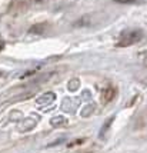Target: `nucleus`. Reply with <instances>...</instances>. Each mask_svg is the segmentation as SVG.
<instances>
[{
	"label": "nucleus",
	"instance_id": "f257e3e1",
	"mask_svg": "<svg viewBox=\"0 0 147 153\" xmlns=\"http://www.w3.org/2000/svg\"><path fill=\"white\" fill-rule=\"evenodd\" d=\"M141 37H143V32H141V30H137V29H127L124 32H121L120 37H119V42H117V46L119 47L131 46L134 43L140 42Z\"/></svg>",
	"mask_w": 147,
	"mask_h": 153
},
{
	"label": "nucleus",
	"instance_id": "f03ea898",
	"mask_svg": "<svg viewBox=\"0 0 147 153\" xmlns=\"http://www.w3.org/2000/svg\"><path fill=\"white\" fill-rule=\"evenodd\" d=\"M54 100H56V94L53 93V92H47V93H44V94H41L40 97H37V105L39 106H50L52 103H53Z\"/></svg>",
	"mask_w": 147,
	"mask_h": 153
},
{
	"label": "nucleus",
	"instance_id": "7ed1b4c3",
	"mask_svg": "<svg viewBox=\"0 0 147 153\" xmlns=\"http://www.w3.org/2000/svg\"><path fill=\"white\" fill-rule=\"evenodd\" d=\"M36 123H37V120L34 117H27L26 120H23V123L20 125V132H27V130L33 129L36 126Z\"/></svg>",
	"mask_w": 147,
	"mask_h": 153
},
{
	"label": "nucleus",
	"instance_id": "20e7f679",
	"mask_svg": "<svg viewBox=\"0 0 147 153\" xmlns=\"http://www.w3.org/2000/svg\"><path fill=\"white\" fill-rule=\"evenodd\" d=\"M113 120H114V116H112L110 119H107L106 122H104V125H103V126H101V129H100V133H99V137H100V139H104V134H106L107 130L110 129L112 123H113Z\"/></svg>",
	"mask_w": 147,
	"mask_h": 153
},
{
	"label": "nucleus",
	"instance_id": "39448f33",
	"mask_svg": "<svg viewBox=\"0 0 147 153\" xmlns=\"http://www.w3.org/2000/svg\"><path fill=\"white\" fill-rule=\"evenodd\" d=\"M50 123H52V126L59 127V126H63V125H66L67 120H66V117H63V116H56V117H53V119L50 120Z\"/></svg>",
	"mask_w": 147,
	"mask_h": 153
},
{
	"label": "nucleus",
	"instance_id": "423d86ee",
	"mask_svg": "<svg viewBox=\"0 0 147 153\" xmlns=\"http://www.w3.org/2000/svg\"><path fill=\"white\" fill-rule=\"evenodd\" d=\"M114 89H106L104 92H103V102H110V100L114 97Z\"/></svg>",
	"mask_w": 147,
	"mask_h": 153
},
{
	"label": "nucleus",
	"instance_id": "0eeeda50",
	"mask_svg": "<svg viewBox=\"0 0 147 153\" xmlns=\"http://www.w3.org/2000/svg\"><path fill=\"white\" fill-rule=\"evenodd\" d=\"M79 87H80V80L79 79H72L69 82V90L70 92H76Z\"/></svg>",
	"mask_w": 147,
	"mask_h": 153
},
{
	"label": "nucleus",
	"instance_id": "6e6552de",
	"mask_svg": "<svg viewBox=\"0 0 147 153\" xmlns=\"http://www.w3.org/2000/svg\"><path fill=\"white\" fill-rule=\"evenodd\" d=\"M94 110V105H87L84 109H83V112H81V116L83 117H86V116H90V114L93 113Z\"/></svg>",
	"mask_w": 147,
	"mask_h": 153
},
{
	"label": "nucleus",
	"instance_id": "1a4fd4ad",
	"mask_svg": "<svg viewBox=\"0 0 147 153\" xmlns=\"http://www.w3.org/2000/svg\"><path fill=\"white\" fill-rule=\"evenodd\" d=\"M44 27H46V25H36V26L34 27H32V29H30V33H34V32H36V30H37V32H43V30H44Z\"/></svg>",
	"mask_w": 147,
	"mask_h": 153
},
{
	"label": "nucleus",
	"instance_id": "9d476101",
	"mask_svg": "<svg viewBox=\"0 0 147 153\" xmlns=\"http://www.w3.org/2000/svg\"><path fill=\"white\" fill-rule=\"evenodd\" d=\"M117 3H126V4H139V0H116Z\"/></svg>",
	"mask_w": 147,
	"mask_h": 153
},
{
	"label": "nucleus",
	"instance_id": "9b49d317",
	"mask_svg": "<svg viewBox=\"0 0 147 153\" xmlns=\"http://www.w3.org/2000/svg\"><path fill=\"white\" fill-rule=\"evenodd\" d=\"M0 76H1V72H0Z\"/></svg>",
	"mask_w": 147,
	"mask_h": 153
}]
</instances>
